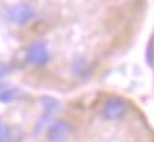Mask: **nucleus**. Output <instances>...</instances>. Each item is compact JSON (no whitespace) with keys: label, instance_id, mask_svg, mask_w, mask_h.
<instances>
[{"label":"nucleus","instance_id":"nucleus-1","mask_svg":"<svg viewBox=\"0 0 154 142\" xmlns=\"http://www.w3.org/2000/svg\"><path fill=\"white\" fill-rule=\"evenodd\" d=\"M57 51L45 37H34L21 49V64L32 71H47L55 64Z\"/></svg>","mask_w":154,"mask_h":142},{"label":"nucleus","instance_id":"nucleus-2","mask_svg":"<svg viewBox=\"0 0 154 142\" xmlns=\"http://www.w3.org/2000/svg\"><path fill=\"white\" fill-rule=\"evenodd\" d=\"M96 116L98 120H102L103 123H109V125H115V123H122L132 116L134 112V105L130 99L122 95H117V94H107L103 97H100V101L96 103Z\"/></svg>","mask_w":154,"mask_h":142},{"label":"nucleus","instance_id":"nucleus-3","mask_svg":"<svg viewBox=\"0 0 154 142\" xmlns=\"http://www.w3.org/2000/svg\"><path fill=\"white\" fill-rule=\"evenodd\" d=\"M8 25L17 30H28L40 22V7L32 0H19L6 10Z\"/></svg>","mask_w":154,"mask_h":142},{"label":"nucleus","instance_id":"nucleus-4","mask_svg":"<svg viewBox=\"0 0 154 142\" xmlns=\"http://www.w3.org/2000/svg\"><path fill=\"white\" fill-rule=\"evenodd\" d=\"M77 125L70 118H58L47 127V140L49 142H72L75 138Z\"/></svg>","mask_w":154,"mask_h":142},{"label":"nucleus","instance_id":"nucleus-5","mask_svg":"<svg viewBox=\"0 0 154 142\" xmlns=\"http://www.w3.org/2000/svg\"><path fill=\"white\" fill-rule=\"evenodd\" d=\"M96 64L87 54H77L70 62V75L77 80H88V77L94 73Z\"/></svg>","mask_w":154,"mask_h":142},{"label":"nucleus","instance_id":"nucleus-6","mask_svg":"<svg viewBox=\"0 0 154 142\" xmlns=\"http://www.w3.org/2000/svg\"><path fill=\"white\" fill-rule=\"evenodd\" d=\"M11 138H13V135H11L10 125L0 120V142H10Z\"/></svg>","mask_w":154,"mask_h":142},{"label":"nucleus","instance_id":"nucleus-7","mask_svg":"<svg viewBox=\"0 0 154 142\" xmlns=\"http://www.w3.org/2000/svg\"><path fill=\"white\" fill-rule=\"evenodd\" d=\"M135 142H141V140H135Z\"/></svg>","mask_w":154,"mask_h":142}]
</instances>
